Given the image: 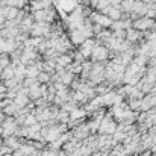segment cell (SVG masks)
Masks as SVG:
<instances>
[{
	"label": "cell",
	"mask_w": 156,
	"mask_h": 156,
	"mask_svg": "<svg viewBox=\"0 0 156 156\" xmlns=\"http://www.w3.org/2000/svg\"><path fill=\"white\" fill-rule=\"evenodd\" d=\"M41 97V83H35L29 88V99L34 102Z\"/></svg>",
	"instance_id": "cell-3"
},
{
	"label": "cell",
	"mask_w": 156,
	"mask_h": 156,
	"mask_svg": "<svg viewBox=\"0 0 156 156\" xmlns=\"http://www.w3.org/2000/svg\"><path fill=\"white\" fill-rule=\"evenodd\" d=\"M46 21H43V23H34V26H32V30H30V37L32 38H41V37H44V27H46Z\"/></svg>",
	"instance_id": "cell-1"
},
{
	"label": "cell",
	"mask_w": 156,
	"mask_h": 156,
	"mask_svg": "<svg viewBox=\"0 0 156 156\" xmlns=\"http://www.w3.org/2000/svg\"><path fill=\"white\" fill-rule=\"evenodd\" d=\"M14 77H15V70H14V68L9 65L8 68H5V70H3L0 80H2V82H6V80H9V79H14Z\"/></svg>",
	"instance_id": "cell-5"
},
{
	"label": "cell",
	"mask_w": 156,
	"mask_h": 156,
	"mask_svg": "<svg viewBox=\"0 0 156 156\" xmlns=\"http://www.w3.org/2000/svg\"><path fill=\"white\" fill-rule=\"evenodd\" d=\"M26 70H27V67L26 65H18L17 68H15V79L17 80H20V82H23L24 79H26Z\"/></svg>",
	"instance_id": "cell-7"
},
{
	"label": "cell",
	"mask_w": 156,
	"mask_h": 156,
	"mask_svg": "<svg viewBox=\"0 0 156 156\" xmlns=\"http://www.w3.org/2000/svg\"><path fill=\"white\" fill-rule=\"evenodd\" d=\"M41 71L37 68V65H27V70H26V77H38Z\"/></svg>",
	"instance_id": "cell-9"
},
{
	"label": "cell",
	"mask_w": 156,
	"mask_h": 156,
	"mask_svg": "<svg viewBox=\"0 0 156 156\" xmlns=\"http://www.w3.org/2000/svg\"><path fill=\"white\" fill-rule=\"evenodd\" d=\"M150 27H153V21H152L149 17H146V18H140V20L135 21V29H141V30H144V29H150Z\"/></svg>",
	"instance_id": "cell-2"
},
{
	"label": "cell",
	"mask_w": 156,
	"mask_h": 156,
	"mask_svg": "<svg viewBox=\"0 0 156 156\" xmlns=\"http://www.w3.org/2000/svg\"><path fill=\"white\" fill-rule=\"evenodd\" d=\"M35 83H40L37 77H26V79L23 80V87H24V88H30V87L35 85Z\"/></svg>",
	"instance_id": "cell-12"
},
{
	"label": "cell",
	"mask_w": 156,
	"mask_h": 156,
	"mask_svg": "<svg viewBox=\"0 0 156 156\" xmlns=\"http://www.w3.org/2000/svg\"><path fill=\"white\" fill-rule=\"evenodd\" d=\"M6 93H8V88H6L5 82H2V80H0V94H6Z\"/></svg>",
	"instance_id": "cell-13"
},
{
	"label": "cell",
	"mask_w": 156,
	"mask_h": 156,
	"mask_svg": "<svg viewBox=\"0 0 156 156\" xmlns=\"http://www.w3.org/2000/svg\"><path fill=\"white\" fill-rule=\"evenodd\" d=\"M18 12L20 9L14 8V6H5V15H6V20H15L18 17Z\"/></svg>",
	"instance_id": "cell-4"
},
{
	"label": "cell",
	"mask_w": 156,
	"mask_h": 156,
	"mask_svg": "<svg viewBox=\"0 0 156 156\" xmlns=\"http://www.w3.org/2000/svg\"><path fill=\"white\" fill-rule=\"evenodd\" d=\"M30 14H32L35 23H43V21H46V11H44V9H41V11H34V12H30Z\"/></svg>",
	"instance_id": "cell-8"
},
{
	"label": "cell",
	"mask_w": 156,
	"mask_h": 156,
	"mask_svg": "<svg viewBox=\"0 0 156 156\" xmlns=\"http://www.w3.org/2000/svg\"><path fill=\"white\" fill-rule=\"evenodd\" d=\"M38 123V118L34 115V114H29L27 117H26V120H24V126L26 127H30V126H34V124H37Z\"/></svg>",
	"instance_id": "cell-11"
},
{
	"label": "cell",
	"mask_w": 156,
	"mask_h": 156,
	"mask_svg": "<svg viewBox=\"0 0 156 156\" xmlns=\"http://www.w3.org/2000/svg\"><path fill=\"white\" fill-rule=\"evenodd\" d=\"M50 77H52V76H50L49 73H46V71H41V73L38 74V77H37V79H38V82L43 85V83H50Z\"/></svg>",
	"instance_id": "cell-10"
},
{
	"label": "cell",
	"mask_w": 156,
	"mask_h": 156,
	"mask_svg": "<svg viewBox=\"0 0 156 156\" xmlns=\"http://www.w3.org/2000/svg\"><path fill=\"white\" fill-rule=\"evenodd\" d=\"M106 56H108V50H106L105 47H94V50H93V58H94L96 61L105 59Z\"/></svg>",
	"instance_id": "cell-6"
}]
</instances>
